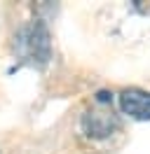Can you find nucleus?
<instances>
[{
    "label": "nucleus",
    "mask_w": 150,
    "mask_h": 154,
    "mask_svg": "<svg viewBox=\"0 0 150 154\" xmlns=\"http://www.w3.org/2000/svg\"><path fill=\"white\" fill-rule=\"evenodd\" d=\"M120 126V117L112 110V98L110 94H96L92 107L82 115V131L89 138H106Z\"/></svg>",
    "instance_id": "f257e3e1"
},
{
    "label": "nucleus",
    "mask_w": 150,
    "mask_h": 154,
    "mask_svg": "<svg viewBox=\"0 0 150 154\" xmlns=\"http://www.w3.org/2000/svg\"><path fill=\"white\" fill-rule=\"evenodd\" d=\"M120 107L134 119H150V94L141 89H127L120 96Z\"/></svg>",
    "instance_id": "7ed1b4c3"
},
{
    "label": "nucleus",
    "mask_w": 150,
    "mask_h": 154,
    "mask_svg": "<svg viewBox=\"0 0 150 154\" xmlns=\"http://www.w3.org/2000/svg\"><path fill=\"white\" fill-rule=\"evenodd\" d=\"M17 49L21 61H26L31 66H45L49 58V33L47 28L35 21L17 35Z\"/></svg>",
    "instance_id": "f03ea898"
}]
</instances>
